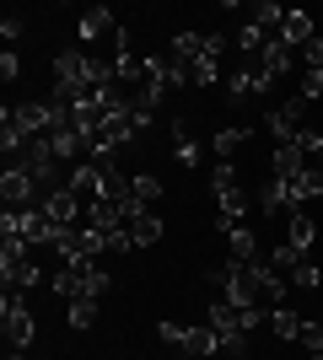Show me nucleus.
<instances>
[{"mask_svg":"<svg viewBox=\"0 0 323 360\" xmlns=\"http://www.w3.org/2000/svg\"><path fill=\"white\" fill-rule=\"evenodd\" d=\"M97 323V301H70V328H92Z\"/></svg>","mask_w":323,"mask_h":360,"instance_id":"c756f323","label":"nucleus"},{"mask_svg":"<svg viewBox=\"0 0 323 360\" xmlns=\"http://www.w3.org/2000/svg\"><path fill=\"white\" fill-rule=\"evenodd\" d=\"M103 290H108V274L97 269V264H87V269H81V296L76 301H97Z\"/></svg>","mask_w":323,"mask_h":360,"instance_id":"bb28decb","label":"nucleus"},{"mask_svg":"<svg viewBox=\"0 0 323 360\" xmlns=\"http://www.w3.org/2000/svg\"><path fill=\"white\" fill-rule=\"evenodd\" d=\"M54 253H60L70 269H87V264H97V258L108 253V237L92 231V226H70V231H54Z\"/></svg>","mask_w":323,"mask_h":360,"instance_id":"f257e3e1","label":"nucleus"},{"mask_svg":"<svg viewBox=\"0 0 323 360\" xmlns=\"http://www.w3.org/2000/svg\"><path fill=\"white\" fill-rule=\"evenodd\" d=\"M0 317H6V345H11V349H27V345H32V333H38L27 296H22V290H6V301H0Z\"/></svg>","mask_w":323,"mask_h":360,"instance_id":"7ed1b4c3","label":"nucleus"},{"mask_svg":"<svg viewBox=\"0 0 323 360\" xmlns=\"http://www.w3.org/2000/svg\"><path fill=\"white\" fill-rule=\"evenodd\" d=\"M318 32H312V16L302 11V6H291L286 11V22H280V44H291V49H308Z\"/></svg>","mask_w":323,"mask_h":360,"instance_id":"ddd939ff","label":"nucleus"},{"mask_svg":"<svg viewBox=\"0 0 323 360\" xmlns=\"http://www.w3.org/2000/svg\"><path fill=\"white\" fill-rule=\"evenodd\" d=\"M16 167H22V172H27V178L38 183L44 194H49V188H60V183H54V167H60V162H54V150H49V140H32V146L22 150V156H16Z\"/></svg>","mask_w":323,"mask_h":360,"instance_id":"0eeeda50","label":"nucleus"},{"mask_svg":"<svg viewBox=\"0 0 323 360\" xmlns=\"http://www.w3.org/2000/svg\"><path fill=\"white\" fill-rule=\"evenodd\" d=\"M156 339H162V345H178V349H184V345H189V328H184V323H156Z\"/></svg>","mask_w":323,"mask_h":360,"instance_id":"2f4dec72","label":"nucleus"},{"mask_svg":"<svg viewBox=\"0 0 323 360\" xmlns=\"http://www.w3.org/2000/svg\"><path fill=\"white\" fill-rule=\"evenodd\" d=\"M286 242H291L296 253H308L312 242H318V226H312L308 210H291V215H286Z\"/></svg>","mask_w":323,"mask_h":360,"instance_id":"2eb2a0df","label":"nucleus"},{"mask_svg":"<svg viewBox=\"0 0 323 360\" xmlns=\"http://www.w3.org/2000/svg\"><path fill=\"white\" fill-rule=\"evenodd\" d=\"M291 188H296V199H302V205H308V199H323V167H308Z\"/></svg>","mask_w":323,"mask_h":360,"instance_id":"a878e982","label":"nucleus"},{"mask_svg":"<svg viewBox=\"0 0 323 360\" xmlns=\"http://www.w3.org/2000/svg\"><path fill=\"white\" fill-rule=\"evenodd\" d=\"M113 32H119V22H113V11H108V6H97V11L81 16V38H87V44H97V38H113Z\"/></svg>","mask_w":323,"mask_h":360,"instance_id":"a211bd4d","label":"nucleus"},{"mask_svg":"<svg viewBox=\"0 0 323 360\" xmlns=\"http://www.w3.org/2000/svg\"><path fill=\"white\" fill-rule=\"evenodd\" d=\"M302 119H308V103H302V97H291V103H280L275 113L264 119V129H270V140H275V146H296V135L308 129Z\"/></svg>","mask_w":323,"mask_h":360,"instance_id":"39448f33","label":"nucleus"},{"mask_svg":"<svg viewBox=\"0 0 323 360\" xmlns=\"http://www.w3.org/2000/svg\"><path fill=\"white\" fill-rule=\"evenodd\" d=\"M270 86H275V75H264L253 60H248L243 70H232V81H227L232 97H259V91H270Z\"/></svg>","mask_w":323,"mask_h":360,"instance_id":"9d476101","label":"nucleus"},{"mask_svg":"<svg viewBox=\"0 0 323 360\" xmlns=\"http://www.w3.org/2000/svg\"><path fill=\"white\" fill-rule=\"evenodd\" d=\"M49 150H54V162H81V150H87V140L76 135V124H60L54 135H44Z\"/></svg>","mask_w":323,"mask_h":360,"instance_id":"4468645a","label":"nucleus"},{"mask_svg":"<svg viewBox=\"0 0 323 360\" xmlns=\"http://www.w3.org/2000/svg\"><path fill=\"white\" fill-rule=\"evenodd\" d=\"M65 188H70L76 199H87V205H92V199H103V188H108L103 162H92V156H87V162H76V167H70V178H65Z\"/></svg>","mask_w":323,"mask_h":360,"instance_id":"1a4fd4ad","label":"nucleus"},{"mask_svg":"<svg viewBox=\"0 0 323 360\" xmlns=\"http://www.w3.org/2000/svg\"><path fill=\"white\" fill-rule=\"evenodd\" d=\"M0 194H6V210H32V205L44 199V188H38V183H32L27 172L11 162L6 172H0Z\"/></svg>","mask_w":323,"mask_h":360,"instance_id":"423d86ee","label":"nucleus"},{"mask_svg":"<svg viewBox=\"0 0 323 360\" xmlns=\"http://www.w3.org/2000/svg\"><path fill=\"white\" fill-rule=\"evenodd\" d=\"M259 205H264L270 215H291V210H302V199H296V188H291L286 178H270V183H264Z\"/></svg>","mask_w":323,"mask_h":360,"instance_id":"9b49d317","label":"nucleus"},{"mask_svg":"<svg viewBox=\"0 0 323 360\" xmlns=\"http://www.w3.org/2000/svg\"><path fill=\"white\" fill-rule=\"evenodd\" d=\"M308 167H312V162H308V150H302V146H275V178L296 183Z\"/></svg>","mask_w":323,"mask_h":360,"instance_id":"dca6fc26","label":"nucleus"},{"mask_svg":"<svg viewBox=\"0 0 323 360\" xmlns=\"http://www.w3.org/2000/svg\"><path fill=\"white\" fill-rule=\"evenodd\" d=\"M0 231L6 237H22L27 248H38V242H54V226H49V215L32 205V210H6L0 215Z\"/></svg>","mask_w":323,"mask_h":360,"instance_id":"20e7f679","label":"nucleus"},{"mask_svg":"<svg viewBox=\"0 0 323 360\" xmlns=\"http://www.w3.org/2000/svg\"><path fill=\"white\" fill-rule=\"evenodd\" d=\"M323 97V70H302V103Z\"/></svg>","mask_w":323,"mask_h":360,"instance_id":"72a5a7b5","label":"nucleus"},{"mask_svg":"<svg viewBox=\"0 0 323 360\" xmlns=\"http://www.w3.org/2000/svg\"><path fill=\"white\" fill-rule=\"evenodd\" d=\"M172 65H178V60H172ZM210 81H215V60H194V65H189V86H210Z\"/></svg>","mask_w":323,"mask_h":360,"instance_id":"7c9ffc66","label":"nucleus"},{"mask_svg":"<svg viewBox=\"0 0 323 360\" xmlns=\"http://www.w3.org/2000/svg\"><path fill=\"white\" fill-rule=\"evenodd\" d=\"M0 75H6V81H16V75H22V60H16L11 49H6V54H0Z\"/></svg>","mask_w":323,"mask_h":360,"instance_id":"e433bc0d","label":"nucleus"},{"mask_svg":"<svg viewBox=\"0 0 323 360\" xmlns=\"http://www.w3.org/2000/svg\"><path fill=\"white\" fill-rule=\"evenodd\" d=\"M172 156H178V167H194V156H200V146H194V135H189V124H172Z\"/></svg>","mask_w":323,"mask_h":360,"instance_id":"5701e85b","label":"nucleus"},{"mask_svg":"<svg viewBox=\"0 0 323 360\" xmlns=\"http://www.w3.org/2000/svg\"><path fill=\"white\" fill-rule=\"evenodd\" d=\"M129 199H135L140 210H151L156 199H162V183H156L151 172H135V183H129Z\"/></svg>","mask_w":323,"mask_h":360,"instance_id":"412c9836","label":"nucleus"},{"mask_svg":"<svg viewBox=\"0 0 323 360\" xmlns=\"http://www.w3.org/2000/svg\"><path fill=\"white\" fill-rule=\"evenodd\" d=\"M243 140H248V124H232V129H215V140H210V146H215V156L227 162V156H232L237 146H243Z\"/></svg>","mask_w":323,"mask_h":360,"instance_id":"b1692460","label":"nucleus"},{"mask_svg":"<svg viewBox=\"0 0 323 360\" xmlns=\"http://www.w3.org/2000/svg\"><path fill=\"white\" fill-rule=\"evenodd\" d=\"M0 38H6V44H16V38H22V16H16V11L0 16Z\"/></svg>","mask_w":323,"mask_h":360,"instance_id":"f704fd0d","label":"nucleus"},{"mask_svg":"<svg viewBox=\"0 0 323 360\" xmlns=\"http://www.w3.org/2000/svg\"><path fill=\"white\" fill-rule=\"evenodd\" d=\"M302 258H308V253H296L291 242H280L275 253H270V269H275V274H291V269H296V264H302Z\"/></svg>","mask_w":323,"mask_h":360,"instance_id":"c85d7f7f","label":"nucleus"},{"mask_svg":"<svg viewBox=\"0 0 323 360\" xmlns=\"http://www.w3.org/2000/svg\"><path fill=\"white\" fill-rule=\"evenodd\" d=\"M38 210L49 215V226H54V231H70V226H76V215H81V199L60 183V188H49V194L38 199Z\"/></svg>","mask_w":323,"mask_h":360,"instance_id":"6e6552de","label":"nucleus"},{"mask_svg":"<svg viewBox=\"0 0 323 360\" xmlns=\"http://www.w3.org/2000/svg\"><path fill=\"white\" fill-rule=\"evenodd\" d=\"M221 237H227V253H232V264H259V237H253V231H248L243 221H237V226H227Z\"/></svg>","mask_w":323,"mask_h":360,"instance_id":"f8f14e48","label":"nucleus"},{"mask_svg":"<svg viewBox=\"0 0 323 360\" xmlns=\"http://www.w3.org/2000/svg\"><path fill=\"white\" fill-rule=\"evenodd\" d=\"M0 280H6V290L38 285V264H32V248L22 237H6V242H0Z\"/></svg>","mask_w":323,"mask_h":360,"instance_id":"f03ea898","label":"nucleus"},{"mask_svg":"<svg viewBox=\"0 0 323 360\" xmlns=\"http://www.w3.org/2000/svg\"><path fill=\"white\" fill-rule=\"evenodd\" d=\"M210 188L221 194V188H237V172H232V162H215V172H210Z\"/></svg>","mask_w":323,"mask_h":360,"instance_id":"473e14b6","label":"nucleus"},{"mask_svg":"<svg viewBox=\"0 0 323 360\" xmlns=\"http://www.w3.org/2000/svg\"><path fill=\"white\" fill-rule=\"evenodd\" d=\"M286 285H296V290H318V285H323V269L312 264V258H302V264L291 269V280H286Z\"/></svg>","mask_w":323,"mask_h":360,"instance_id":"393cba45","label":"nucleus"},{"mask_svg":"<svg viewBox=\"0 0 323 360\" xmlns=\"http://www.w3.org/2000/svg\"><path fill=\"white\" fill-rule=\"evenodd\" d=\"M6 360H22V349H11V355H6Z\"/></svg>","mask_w":323,"mask_h":360,"instance_id":"4c0bfd02","label":"nucleus"},{"mask_svg":"<svg viewBox=\"0 0 323 360\" xmlns=\"http://www.w3.org/2000/svg\"><path fill=\"white\" fill-rule=\"evenodd\" d=\"M270 328H275V339L296 345V339H302V312H291V307H275V312H270Z\"/></svg>","mask_w":323,"mask_h":360,"instance_id":"aec40b11","label":"nucleus"},{"mask_svg":"<svg viewBox=\"0 0 323 360\" xmlns=\"http://www.w3.org/2000/svg\"><path fill=\"white\" fill-rule=\"evenodd\" d=\"M253 65H259L264 75H275V81H280V75L291 70V44H280V38H270V44L259 49V60H253Z\"/></svg>","mask_w":323,"mask_h":360,"instance_id":"f3484780","label":"nucleus"},{"mask_svg":"<svg viewBox=\"0 0 323 360\" xmlns=\"http://www.w3.org/2000/svg\"><path fill=\"white\" fill-rule=\"evenodd\" d=\"M189 355H215V349H221V333L210 328V323H200V328H189Z\"/></svg>","mask_w":323,"mask_h":360,"instance_id":"4be33fe9","label":"nucleus"},{"mask_svg":"<svg viewBox=\"0 0 323 360\" xmlns=\"http://www.w3.org/2000/svg\"><path fill=\"white\" fill-rule=\"evenodd\" d=\"M264 44H270V32H264L259 22H248V27L237 32V49H243V54H253V60H259V49H264Z\"/></svg>","mask_w":323,"mask_h":360,"instance_id":"cd10ccee","label":"nucleus"},{"mask_svg":"<svg viewBox=\"0 0 323 360\" xmlns=\"http://www.w3.org/2000/svg\"><path fill=\"white\" fill-rule=\"evenodd\" d=\"M302 60H308V70H323V38H312V44L302 49Z\"/></svg>","mask_w":323,"mask_h":360,"instance_id":"c9c22d12","label":"nucleus"},{"mask_svg":"<svg viewBox=\"0 0 323 360\" xmlns=\"http://www.w3.org/2000/svg\"><path fill=\"white\" fill-rule=\"evenodd\" d=\"M129 237H135V248H151V242H162V215H156V210L129 215Z\"/></svg>","mask_w":323,"mask_h":360,"instance_id":"6ab92c4d","label":"nucleus"}]
</instances>
